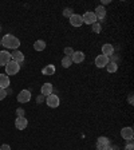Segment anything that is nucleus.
I'll use <instances>...</instances> for the list:
<instances>
[{"label":"nucleus","instance_id":"f257e3e1","mask_svg":"<svg viewBox=\"0 0 134 150\" xmlns=\"http://www.w3.org/2000/svg\"><path fill=\"white\" fill-rule=\"evenodd\" d=\"M1 46L6 48H11V50H18V47L20 46V40L12 34H7L1 38Z\"/></svg>","mask_w":134,"mask_h":150},{"label":"nucleus","instance_id":"f03ea898","mask_svg":"<svg viewBox=\"0 0 134 150\" xmlns=\"http://www.w3.org/2000/svg\"><path fill=\"white\" fill-rule=\"evenodd\" d=\"M19 70H20V64L16 62H13V60H11V62H8V64L6 66V74L8 75H16L19 72Z\"/></svg>","mask_w":134,"mask_h":150},{"label":"nucleus","instance_id":"7ed1b4c3","mask_svg":"<svg viewBox=\"0 0 134 150\" xmlns=\"http://www.w3.org/2000/svg\"><path fill=\"white\" fill-rule=\"evenodd\" d=\"M46 103H47V106L51 107V109H56V107L59 106L60 99L56 94H50L48 97H46Z\"/></svg>","mask_w":134,"mask_h":150},{"label":"nucleus","instance_id":"20e7f679","mask_svg":"<svg viewBox=\"0 0 134 150\" xmlns=\"http://www.w3.org/2000/svg\"><path fill=\"white\" fill-rule=\"evenodd\" d=\"M82 20H83V23H86V24H90L93 25L94 23H97V16H95V13L91 12V11H87V12H84L83 16H82Z\"/></svg>","mask_w":134,"mask_h":150},{"label":"nucleus","instance_id":"39448f33","mask_svg":"<svg viewBox=\"0 0 134 150\" xmlns=\"http://www.w3.org/2000/svg\"><path fill=\"white\" fill-rule=\"evenodd\" d=\"M18 102L19 103H27L31 100V91L30 90H22L18 94Z\"/></svg>","mask_w":134,"mask_h":150},{"label":"nucleus","instance_id":"423d86ee","mask_svg":"<svg viewBox=\"0 0 134 150\" xmlns=\"http://www.w3.org/2000/svg\"><path fill=\"white\" fill-rule=\"evenodd\" d=\"M109 64V58L105 55H98L97 58H95V66L97 67H99V69H103V67H106V66Z\"/></svg>","mask_w":134,"mask_h":150},{"label":"nucleus","instance_id":"0eeeda50","mask_svg":"<svg viewBox=\"0 0 134 150\" xmlns=\"http://www.w3.org/2000/svg\"><path fill=\"white\" fill-rule=\"evenodd\" d=\"M70 24L72 25V27H81L82 24H83V20H82V16L78 15V13H72L71 16H70Z\"/></svg>","mask_w":134,"mask_h":150},{"label":"nucleus","instance_id":"6e6552de","mask_svg":"<svg viewBox=\"0 0 134 150\" xmlns=\"http://www.w3.org/2000/svg\"><path fill=\"white\" fill-rule=\"evenodd\" d=\"M121 137L123 138V139H133L134 137V130L133 127H130V126H128V127H123L121 129Z\"/></svg>","mask_w":134,"mask_h":150},{"label":"nucleus","instance_id":"1a4fd4ad","mask_svg":"<svg viewBox=\"0 0 134 150\" xmlns=\"http://www.w3.org/2000/svg\"><path fill=\"white\" fill-rule=\"evenodd\" d=\"M11 59L13 60V62L16 63H23L24 62V54L22 52V51H19V50H13L12 52H11Z\"/></svg>","mask_w":134,"mask_h":150},{"label":"nucleus","instance_id":"9d476101","mask_svg":"<svg viewBox=\"0 0 134 150\" xmlns=\"http://www.w3.org/2000/svg\"><path fill=\"white\" fill-rule=\"evenodd\" d=\"M11 54L8 52L7 50L4 51H0V66H4L6 67L7 64H8V62H11Z\"/></svg>","mask_w":134,"mask_h":150},{"label":"nucleus","instance_id":"9b49d317","mask_svg":"<svg viewBox=\"0 0 134 150\" xmlns=\"http://www.w3.org/2000/svg\"><path fill=\"white\" fill-rule=\"evenodd\" d=\"M27 125H28V121L24 117H18V118L15 119V127L18 129V130H24V129L27 127Z\"/></svg>","mask_w":134,"mask_h":150},{"label":"nucleus","instance_id":"f8f14e48","mask_svg":"<svg viewBox=\"0 0 134 150\" xmlns=\"http://www.w3.org/2000/svg\"><path fill=\"white\" fill-rule=\"evenodd\" d=\"M95 16H97V20H105V18H106V8L102 6H98L97 8H95Z\"/></svg>","mask_w":134,"mask_h":150},{"label":"nucleus","instance_id":"ddd939ff","mask_svg":"<svg viewBox=\"0 0 134 150\" xmlns=\"http://www.w3.org/2000/svg\"><path fill=\"white\" fill-rule=\"evenodd\" d=\"M110 145V139L107 137H99L97 139V149L98 150H102L103 147H106V146H109Z\"/></svg>","mask_w":134,"mask_h":150},{"label":"nucleus","instance_id":"4468645a","mask_svg":"<svg viewBox=\"0 0 134 150\" xmlns=\"http://www.w3.org/2000/svg\"><path fill=\"white\" fill-rule=\"evenodd\" d=\"M11 84V81H9V76L7 74H0V88H4L6 90L7 87H9Z\"/></svg>","mask_w":134,"mask_h":150},{"label":"nucleus","instance_id":"2eb2a0df","mask_svg":"<svg viewBox=\"0 0 134 150\" xmlns=\"http://www.w3.org/2000/svg\"><path fill=\"white\" fill-rule=\"evenodd\" d=\"M114 54V46L110 43H106V44H103L102 46V55L107 56L109 58L110 55H113Z\"/></svg>","mask_w":134,"mask_h":150},{"label":"nucleus","instance_id":"dca6fc26","mask_svg":"<svg viewBox=\"0 0 134 150\" xmlns=\"http://www.w3.org/2000/svg\"><path fill=\"white\" fill-rule=\"evenodd\" d=\"M71 60L74 63H82L84 60V54L82 51H74V54L71 55Z\"/></svg>","mask_w":134,"mask_h":150},{"label":"nucleus","instance_id":"f3484780","mask_svg":"<svg viewBox=\"0 0 134 150\" xmlns=\"http://www.w3.org/2000/svg\"><path fill=\"white\" fill-rule=\"evenodd\" d=\"M52 84L50 83V82H47V83H44L43 86H42V95H44V97H48L50 94H52Z\"/></svg>","mask_w":134,"mask_h":150},{"label":"nucleus","instance_id":"a211bd4d","mask_svg":"<svg viewBox=\"0 0 134 150\" xmlns=\"http://www.w3.org/2000/svg\"><path fill=\"white\" fill-rule=\"evenodd\" d=\"M56 71L55 66L54 64H47L46 67H43V70H42V74L43 75H47V76H50V75H54Z\"/></svg>","mask_w":134,"mask_h":150},{"label":"nucleus","instance_id":"6ab92c4d","mask_svg":"<svg viewBox=\"0 0 134 150\" xmlns=\"http://www.w3.org/2000/svg\"><path fill=\"white\" fill-rule=\"evenodd\" d=\"M34 48L36 51H43L44 48H46V42L42 40V39H39V40H36L34 43Z\"/></svg>","mask_w":134,"mask_h":150},{"label":"nucleus","instance_id":"aec40b11","mask_svg":"<svg viewBox=\"0 0 134 150\" xmlns=\"http://www.w3.org/2000/svg\"><path fill=\"white\" fill-rule=\"evenodd\" d=\"M71 64H72L71 58H70V56H63V58H62V67H65V69H69Z\"/></svg>","mask_w":134,"mask_h":150},{"label":"nucleus","instance_id":"412c9836","mask_svg":"<svg viewBox=\"0 0 134 150\" xmlns=\"http://www.w3.org/2000/svg\"><path fill=\"white\" fill-rule=\"evenodd\" d=\"M106 70H107V72H117V70H118V64L117 63H111V62H109V64L106 66Z\"/></svg>","mask_w":134,"mask_h":150},{"label":"nucleus","instance_id":"4be33fe9","mask_svg":"<svg viewBox=\"0 0 134 150\" xmlns=\"http://www.w3.org/2000/svg\"><path fill=\"white\" fill-rule=\"evenodd\" d=\"M91 30H93V32H95V34H99V32L102 31V25H101L99 22H97L91 25Z\"/></svg>","mask_w":134,"mask_h":150},{"label":"nucleus","instance_id":"5701e85b","mask_svg":"<svg viewBox=\"0 0 134 150\" xmlns=\"http://www.w3.org/2000/svg\"><path fill=\"white\" fill-rule=\"evenodd\" d=\"M62 13H63V16H66V18H70V16H71L74 12H72V8H71V7H66V8L63 9Z\"/></svg>","mask_w":134,"mask_h":150},{"label":"nucleus","instance_id":"b1692460","mask_svg":"<svg viewBox=\"0 0 134 150\" xmlns=\"http://www.w3.org/2000/svg\"><path fill=\"white\" fill-rule=\"evenodd\" d=\"M72 54H74L72 47H66V48H65V56H70V58H71Z\"/></svg>","mask_w":134,"mask_h":150},{"label":"nucleus","instance_id":"393cba45","mask_svg":"<svg viewBox=\"0 0 134 150\" xmlns=\"http://www.w3.org/2000/svg\"><path fill=\"white\" fill-rule=\"evenodd\" d=\"M24 114H26L24 109H22V107H18V109H16V115L18 117H24Z\"/></svg>","mask_w":134,"mask_h":150},{"label":"nucleus","instance_id":"a878e982","mask_svg":"<svg viewBox=\"0 0 134 150\" xmlns=\"http://www.w3.org/2000/svg\"><path fill=\"white\" fill-rule=\"evenodd\" d=\"M125 150H134V145H133V141L129 139V144L125 146Z\"/></svg>","mask_w":134,"mask_h":150},{"label":"nucleus","instance_id":"bb28decb","mask_svg":"<svg viewBox=\"0 0 134 150\" xmlns=\"http://www.w3.org/2000/svg\"><path fill=\"white\" fill-rule=\"evenodd\" d=\"M44 100H46V97H44V95H42V94L36 97V103H43Z\"/></svg>","mask_w":134,"mask_h":150},{"label":"nucleus","instance_id":"cd10ccee","mask_svg":"<svg viewBox=\"0 0 134 150\" xmlns=\"http://www.w3.org/2000/svg\"><path fill=\"white\" fill-rule=\"evenodd\" d=\"M6 97H7L6 90H4V88H0V100H3Z\"/></svg>","mask_w":134,"mask_h":150},{"label":"nucleus","instance_id":"c85d7f7f","mask_svg":"<svg viewBox=\"0 0 134 150\" xmlns=\"http://www.w3.org/2000/svg\"><path fill=\"white\" fill-rule=\"evenodd\" d=\"M0 150H11V146H9V145H7V144H4V145H1V146H0Z\"/></svg>","mask_w":134,"mask_h":150},{"label":"nucleus","instance_id":"c756f323","mask_svg":"<svg viewBox=\"0 0 134 150\" xmlns=\"http://www.w3.org/2000/svg\"><path fill=\"white\" fill-rule=\"evenodd\" d=\"M107 4H110V0H102V1H101V6L102 7L107 6Z\"/></svg>","mask_w":134,"mask_h":150},{"label":"nucleus","instance_id":"7c9ffc66","mask_svg":"<svg viewBox=\"0 0 134 150\" xmlns=\"http://www.w3.org/2000/svg\"><path fill=\"white\" fill-rule=\"evenodd\" d=\"M129 103H130V105H133V93L129 94Z\"/></svg>","mask_w":134,"mask_h":150},{"label":"nucleus","instance_id":"2f4dec72","mask_svg":"<svg viewBox=\"0 0 134 150\" xmlns=\"http://www.w3.org/2000/svg\"><path fill=\"white\" fill-rule=\"evenodd\" d=\"M102 150H113V147L111 146H110V145H109V146H106V147H103V149Z\"/></svg>","mask_w":134,"mask_h":150},{"label":"nucleus","instance_id":"473e14b6","mask_svg":"<svg viewBox=\"0 0 134 150\" xmlns=\"http://www.w3.org/2000/svg\"><path fill=\"white\" fill-rule=\"evenodd\" d=\"M0 46H1V39H0Z\"/></svg>","mask_w":134,"mask_h":150},{"label":"nucleus","instance_id":"72a5a7b5","mask_svg":"<svg viewBox=\"0 0 134 150\" xmlns=\"http://www.w3.org/2000/svg\"><path fill=\"white\" fill-rule=\"evenodd\" d=\"M0 31H1V25H0Z\"/></svg>","mask_w":134,"mask_h":150}]
</instances>
